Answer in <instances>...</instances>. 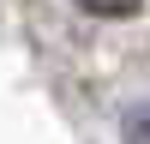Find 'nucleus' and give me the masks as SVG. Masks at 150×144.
<instances>
[{
    "instance_id": "nucleus-2",
    "label": "nucleus",
    "mask_w": 150,
    "mask_h": 144,
    "mask_svg": "<svg viewBox=\"0 0 150 144\" xmlns=\"http://www.w3.org/2000/svg\"><path fill=\"white\" fill-rule=\"evenodd\" d=\"M126 138L132 144H150V108H132L126 114Z\"/></svg>"
},
{
    "instance_id": "nucleus-1",
    "label": "nucleus",
    "mask_w": 150,
    "mask_h": 144,
    "mask_svg": "<svg viewBox=\"0 0 150 144\" xmlns=\"http://www.w3.org/2000/svg\"><path fill=\"white\" fill-rule=\"evenodd\" d=\"M78 6H84V12H96V18H132L144 0H78Z\"/></svg>"
}]
</instances>
